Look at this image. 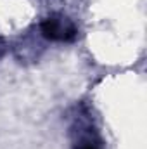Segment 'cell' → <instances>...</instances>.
Segmentation results:
<instances>
[{"instance_id":"6da1fadb","label":"cell","mask_w":147,"mask_h":149,"mask_svg":"<svg viewBox=\"0 0 147 149\" xmlns=\"http://www.w3.org/2000/svg\"><path fill=\"white\" fill-rule=\"evenodd\" d=\"M40 31L47 40H52V42H73L76 35H78L76 26L64 16H50V17H47L42 23Z\"/></svg>"},{"instance_id":"7a4b0ae2","label":"cell","mask_w":147,"mask_h":149,"mask_svg":"<svg viewBox=\"0 0 147 149\" xmlns=\"http://www.w3.org/2000/svg\"><path fill=\"white\" fill-rule=\"evenodd\" d=\"M76 149H102L101 142H95L92 139H85L80 142V146H76Z\"/></svg>"}]
</instances>
